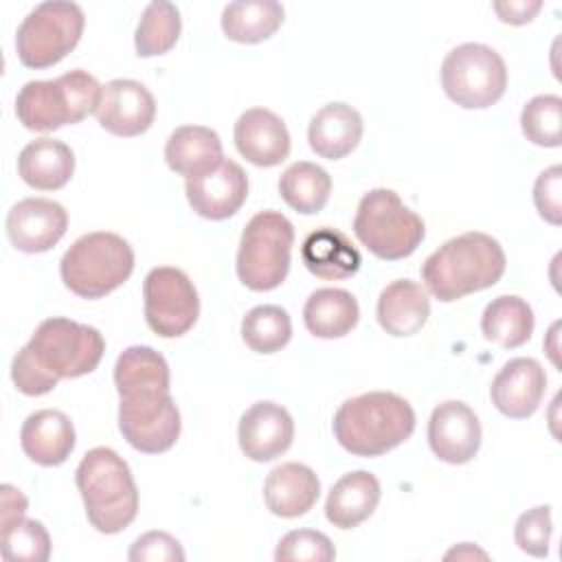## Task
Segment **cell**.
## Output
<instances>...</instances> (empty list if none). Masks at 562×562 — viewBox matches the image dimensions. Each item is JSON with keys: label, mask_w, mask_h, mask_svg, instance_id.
Here are the masks:
<instances>
[{"label": "cell", "mask_w": 562, "mask_h": 562, "mask_svg": "<svg viewBox=\"0 0 562 562\" xmlns=\"http://www.w3.org/2000/svg\"><path fill=\"white\" fill-rule=\"evenodd\" d=\"M101 88L79 68L50 81H26L15 97V116L31 132H55L97 112Z\"/></svg>", "instance_id": "5b68a950"}, {"label": "cell", "mask_w": 562, "mask_h": 562, "mask_svg": "<svg viewBox=\"0 0 562 562\" xmlns=\"http://www.w3.org/2000/svg\"><path fill=\"white\" fill-rule=\"evenodd\" d=\"M241 338L257 353H274L292 338L290 314L281 305H257L241 321Z\"/></svg>", "instance_id": "d6a6232c"}, {"label": "cell", "mask_w": 562, "mask_h": 562, "mask_svg": "<svg viewBox=\"0 0 562 562\" xmlns=\"http://www.w3.org/2000/svg\"><path fill=\"white\" fill-rule=\"evenodd\" d=\"M301 259L312 274L327 281L347 279L356 274L362 263V257L349 237L329 226L316 228L305 237Z\"/></svg>", "instance_id": "484cf974"}, {"label": "cell", "mask_w": 562, "mask_h": 562, "mask_svg": "<svg viewBox=\"0 0 562 562\" xmlns=\"http://www.w3.org/2000/svg\"><path fill=\"white\" fill-rule=\"evenodd\" d=\"M18 173L33 189H61L75 173V154L57 138H35L20 151Z\"/></svg>", "instance_id": "d4e9b609"}, {"label": "cell", "mask_w": 562, "mask_h": 562, "mask_svg": "<svg viewBox=\"0 0 562 562\" xmlns=\"http://www.w3.org/2000/svg\"><path fill=\"white\" fill-rule=\"evenodd\" d=\"M182 20L176 4L156 0L145 7L143 18L136 26L134 46L140 57H156L169 53L180 37Z\"/></svg>", "instance_id": "1f68e13d"}, {"label": "cell", "mask_w": 562, "mask_h": 562, "mask_svg": "<svg viewBox=\"0 0 562 562\" xmlns=\"http://www.w3.org/2000/svg\"><path fill=\"white\" fill-rule=\"evenodd\" d=\"M222 140L217 132L204 125H180L165 145V160L171 171L191 178L222 160Z\"/></svg>", "instance_id": "4316f807"}, {"label": "cell", "mask_w": 562, "mask_h": 562, "mask_svg": "<svg viewBox=\"0 0 562 562\" xmlns=\"http://www.w3.org/2000/svg\"><path fill=\"white\" fill-rule=\"evenodd\" d=\"M547 391V373L533 358H512L494 375L490 386L492 404L512 419L531 417Z\"/></svg>", "instance_id": "e0dca14e"}, {"label": "cell", "mask_w": 562, "mask_h": 562, "mask_svg": "<svg viewBox=\"0 0 562 562\" xmlns=\"http://www.w3.org/2000/svg\"><path fill=\"white\" fill-rule=\"evenodd\" d=\"M533 204L542 220L558 226L562 222V167L544 169L533 184Z\"/></svg>", "instance_id": "f35d334b"}, {"label": "cell", "mask_w": 562, "mask_h": 562, "mask_svg": "<svg viewBox=\"0 0 562 562\" xmlns=\"http://www.w3.org/2000/svg\"><path fill=\"white\" fill-rule=\"evenodd\" d=\"M68 228L66 209L46 198H24L7 213V237L22 252L50 250Z\"/></svg>", "instance_id": "9a60e30c"}, {"label": "cell", "mask_w": 562, "mask_h": 562, "mask_svg": "<svg viewBox=\"0 0 562 562\" xmlns=\"http://www.w3.org/2000/svg\"><path fill=\"white\" fill-rule=\"evenodd\" d=\"M476 555H479V558H487V553L479 551V549L472 547L470 542H463L461 547L448 551V553H446V560H450V558H476Z\"/></svg>", "instance_id": "b9f144b4"}, {"label": "cell", "mask_w": 562, "mask_h": 562, "mask_svg": "<svg viewBox=\"0 0 562 562\" xmlns=\"http://www.w3.org/2000/svg\"><path fill=\"white\" fill-rule=\"evenodd\" d=\"M353 233L371 255L397 261L417 250L426 235V226L395 191L371 189L358 204Z\"/></svg>", "instance_id": "52a82bcc"}, {"label": "cell", "mask_w": 562, "mask_h": 562, "mask_svg": "<svg viewBox=\"0 0 562 562\" xmlns=\"http://www.w3.org/2000/svg\"><path fill=\"white\" fill-rule=\"evenodd\" d=\"M336 549L331 540L314 529H294L285 533L274 551L277 562H331Z\"/></svg>", "instance_id": "d590c367"}, {"label": "cell", "mask_w": 562, "mask_h": 562, "mask_svg": "<svg viewBox=\"0 0 562 562\" xmlns=\"http://www.w3.org/2000/svg\"><path fill=\"white\" fill-rule=\"evenodd\" d=\"M430 316V299L426 288L411 279L389 283L378 299V323L395 338L417 334Z\"/></svg>", "instance_id": "603a6c76"}, {"label": "cell", "mask_w": 562, "mask_h": 562, "mask_svg": "<svg viewBox=\"0 0 562 562\" xmlns=\"http://www.w3.org/2000/svg\"><path fill=\"white\" fill-rule=\"evenodd\" d=\"M26 505H29L26 496L20 490H15L13 485H2L0 487V529L24 518Z\"/></svg>", "instance_id": "60d3db41"}, {"label": "cell", "mask_w": 562, "mask_h": 562, "mask_svg": "<svg viewBox=\"0 0 562 562\" xmlns=\"http://www.w3.org/2000/svg\"><path fill=\"white\" fill-rule=\"evenodd\" d=\"M169 382V364L151 347L134 345L116 358L119 430L138 452H167L180 437V411Z\"/></svg>", "instance_id": "6da1fadb"}, {"label": "cell", "mask_w": 562, "mask_h": 562, "mask_svg": "<svg viewBox=\"0 0 562 562\" xmlns=\"http://www.w3.org/2000/svg\"><path fill=\"white\" fill-rule=\"evenodd\" d=\"M235 147L255 167H277L290 154L285 123L266 108L246 110L235 123Z\"/></svg>", "instance_id": "d6986e66"}, {"label": "cell", "mask_w": 562, "mask_h": 562, "mask_svg": "<svg viewBox=\"0 0 562 562\" xmlns=\"http://www.w3.org/2000/svg\"><path fill=\"white\" fill-rule=\"evenodd\" d=\"M321 494V481L316 472L303 463L277 465L263 483L266 507L281 518H296L307 514Z\"/></svg>", "instance_id": "7402d4cb"}, {"label": "cell", "mask_w": 562, "mask_h": 562, "mask_svg": "<svg viewBox=\"0 0 562 562\" xmlns=\"http://www.w3.org/2000/svg\"><path fill=\"white\" fill-rule=\"evenodd\" d=\"M362 116L356 108L342 101L323 105L310 121L307 140L316 156L340 160L351 154L362 138Z\"/></svg>", "instance_id": "44dd1931"}, {"label": "cell", "mask_w": 562, "mask_h": 562, "mask_svg": "<svg viewBox=\"0 0 562 562\" xmlns=\"http://www.w3.org/2000/svg\"><path fill=\"white\" fill-rule=\"evenodd\" d=\"M533 323V312L525 299L503 294L483 310L481 331L485 340L496 342L503 349H516L531 338Z\"/></svg>", "instance_id": "f1b7e54d"}, {"label": "cell", "mask_w": 562, "mask_h": 562, "mask_svg": "<svg viewBox=\"0 0 562 562\" xmlns=\"http://www.w3.org/2000/svg\"><path fill=\"white\" fill-rule=\"evenodd\" d=\"M0 549L9 562H46L50 558V536L40 520L20 518L0 529Z\"/></svg>", "instance_id": "e575fe53"}, {"label": "cell", "mask_w": 562, "mask_h": 562, "mask_svg": "<svg viewBox=\"0 0 562 562\" xmlns=\"http://www.w3.org/2000/svg\"><path fill=\"white\" fill-rule=\"evenodd\" d=\"M415 430L413 406L389 391H371L342 402L334 415L338 443L356 457H380L402 446Z\"/></svg>", "instance_id": "3957f363"}, {"label": "cell", "mask_w": 562, "mask_h": 562, "mask_svg": "<svg viewBox=\"0 0 562 562\" xmlns=\"http://www.w3.org/2000/svg\"><path fill=\"white\" fill-rule=\"evenodd\" d=\"M520 127L529 143L540 147H560L562 99L558 94H538L529 99L520 114Z\"/></svg>", "instance_id": "836d02e7"}, {"label": "cell", "mask_w": 562, "mask_h": 562, "mask_svg": "<svg viewBox=\"0 0 562 562\" xmlns=\"http://www.w3.org/2000/svg\"><path fill=\"white\" fill-rule=\"evenodd\" d=\"M428 443L435 457L446 463L461 465L472 461L481 448L479 417L463 402H441L428 419Z\"/></svg>", "instance_id": "2e32d148"}, {"label": "cell", "mask_w": 562, "mask_h": 562, "mask_svg": "<svg viewBox=\"0 0 562 562\" xmlns=\"http://www.w3.org/2000/svg\"><path fill=\"white\" fill-rule=\"evenodd\" d=\"M237 439L241 452L259 463L281 457L294 439L292 415L274 402L252 404L239 419Z\"/></svg>", "instance_id": "ac0fdd59"}, {"label": "cell", "mask_w": 562, "mask_h": 562, "mask_svg": "<svg viewBox=\"0 0 562 562\" xmlns=\"http://www.w3.org/2000/svg\"><path fill=\"white\" fill-rule=\"evenodd\" d=\"M441 88L457 105L465 110H485L505 94V61L485 44H461L443 57Z\"/></svg>", "instance_id": "8fae6325"}, {"label": "cell", "mask_w": 562, "mask_h": 562, "mask_svg": "<svg viewBox=\"0 0 562 562\" xmlns=\"http://www.w3.org/2000/svg\"><path fill=\"white\" fill-rule=\"evenodd\" d=\"M127 558L132 562H182V544L167 531H147L134 540Z\"/></svg>", "instance_id": "74e56055"}, {"label": "cell", "mask_w": 562, "mask_h": 562, "mask_svg": "<svg viewBox=\"0 0 562 562\" xmlns=\"http://www.w3.org/2000/svg\"><path fill=\"white\" fill-rule=\"evenodd\" d=\"M24 349L48 378L59 382L92 373L103 358L105 340L90 325L53 316L37 325Z\"/></svg>", "instance_id": "9c48e42d"}, {"label": "cell", "mask_w": 562, "mask_h": 562, "mask_svg": "<svg viewBox=\"0 0 562 562\" xmlns=\"http://www.w3.org/2000/svg\"><path fill=\"white\" fill-rule=\"evenodd\" d=\"M542 9L540 0H509V2H494V11L507 24H527L533 15Z\"/></svg>", "instance_id": "ab89813d"}, {"label": "cell", "mask_w": 562, "mask_h": 562, "mask_svg": "<svg viewBox=\"0 0 562 562\" xmlns=\"http://www.w3.org/2000/svg\"><path fill=\"white\" fill-rule=\"evenodd\" d=\"M360 318L358 301L351 292L340 288H321L310 294L303 307V321L316 338H342Z\"/></svg>", "instance_id": "83f0119b"}, {"label": "cell", "mask_w": 562, "mask_h": 562, "mask_svg": "<svg viewBox=\"0 0 562 562\" xmlns=\"http://www.w3.org/2000/svg\"><path fill=\"white\" fill-rule=\"evenodd\" d=\"M90 525L101 533H119L138 514V490L130 465L112 448H92L75 472Z\"/></svg>", "instance_id": "277c9868"}, {"label": "cell", "mask_w": 562, "mask_h": 562, "mask_svg": "<svg viewBox=\"0 0 562 562\" xmlns=\"http://www.w3.org/2000/svg\"><path fill=\"white\" fill-rule=\"evenodd\" d=\"M94 114L105 132L132 138L151 127L156 119V101L140 81L112 79L101 88Z\"/></svg>", "instance_id": "5bb4252c"}, {"label": "cell", "mask_w": 562, "mask_h": 562, "mask_svg": "<svg viewBox=\"0 0 562 562\" xmlns=\"http://www.w3.org/2000/svg\"><path fill=\"white\" fill-rule=\"evenodd\" d=\"M294 246V226L279 211H261L252 215L241 233L237 250V277L255 290L268 292L279 288L290 270Z\"/></svg>", "instance_id": "ba28073f"}, {"label": "cell", "mask_w": 562, "mask_h": 562, "mask_svg": "<svg viewBox=\"0 0 562 562\" xmlns=\"http://www.w3.org/2000/svg\"><path fill=\"white\" fill-rule=\"evenodd\" d=\"M551 531H553L551 507L538 505L518 516L516 527H514V540L520 551H525L533 558H547Z\"/></svg>", "instance_id": "8d00e7d4"}, {"label": "cell", "mask_w": 562, "mask_h": 562, "mask_svg": "<svg viewBox=\"0 0 562 562\" xmlns=\"http://www.w3.org/2000/svg\"><path fill=\"white\" fill-rule=\"evenodd\" d=\"M134 270V250L116 233L94 231L79 237L61 257L64 285L81 299H101L121 288Z\"/></svg>", "instance_id": "8992f818"}, {"label": "cell", "mask_w": 562, "mask_h": 562, "mask_svg": "<svg viewBox=\"0 0 562 562\" xmlns=\"http://www.w3.org/2000/svg\"><path fill=\"white\" fill-rule=\"evenodd\" d=\"M507 259L503 246L485 233L468 231L441 244L422 266L426 290L452 303L501 281Z\"/></svg>", "instance_id": "7a4b0ae2"}, {"label": "cell", "mask_w": 562, "mask_h": 562, "mask_svg": "<svg viewBox=\"0 0 562 562\" xmlns=\"http://www.w3.org/2000/svg\"><path fill=\"white\" fill-rule=\"evenodd\" d=\"M279 193L288 206L301 215H314L325 209L331 193L329 173L307 160L290 165L279 178Z\"/></svg>", "instance_id": "4dcf8cb0"}, {"label": "cell", "mask_w": 562, "mask_h": 562, "mask_svg": "<svg viewBox=\"0 0 562 562\" xmlns=\"http://www.w3.org/2000/svg\"><path fill=\"white\" fill-rule=\"evenodd\" d=\"M83 11L77 2L50 0L37 4L18 26L15 50L26 68L59 64L81 40Z\"/></svg>", "instance_id": "30bf717a"}, {"label": "cell", "mask_w": 562, "mask_h": 562, "mask_svg": "<svg viewBox=\"0 0 562 562\" xmlns=\"http://www.w3.org/2000/svg\"><path fill=\"white\" fill-rule=\"evenodd\" d=\"M380 494V481L371 472H347L331 485L325 501V516L338 529H353L375 512Z\"/></svg>", "instance_id": "cb8c5ba5"}, {"label": "cell", "mask_w": 562, "mask_h": 562, "mask_svg": "<svg viewBox=\"0 0 562 562\" xmlns=\"http://www.w3.org/2000/svg\"><path fill=\"white\" fill-rule=\"evenodd\" d=\"M246 198L248 176L235 160L222 158L211 169L187 178V200L206 220H228L241 209Z\"/></svg>", "instance_id": "4fadbf2b"}, {"label": "cell", "mask_w": 562, "mask_h": 562, "mask_svg": "<svg viewBox=\"0 0 562 562\" xmlns=\"http://www.w3.org/2000/svg\"><path fill=\"white\" fill-rule=\"evenodd\" d=\"M75 426L70 417L55 408L31 413L20 430L24 454L46 468L61 465L75 450Z\"/></svg>", "instance_id": "ffe728a7"}, {"label": "cell", "mask_w": 562, "mask_h": 562, "mask_svg": "<svg viewBox=\"0 0 562 562\" xmlns=\"http://www.w3.org/2000/svg\"><path fill=\"white\" fill-rule=\"evenodd\" d=\"M283 7L274 0H237L222 11V31L239 44H257L283 24Z\"/></svg>", "instance_id": "f546056e"}, {"label": "cell", "mask_w": 562, "mask_h": 562, "mask_svg": "<svg viewBox=\"0 0 562 562\" xmlns=\"http://www.w3.org/2000/svg\"><path fill=\"white\" fill-rule=\"evenodd\" d=\"M143 299L145 321L162 338L187 334L200 316L198 290L180 268H151L143 281Z\"/></svg>", "instance_id": "7c38bea8"}]
</instances>
